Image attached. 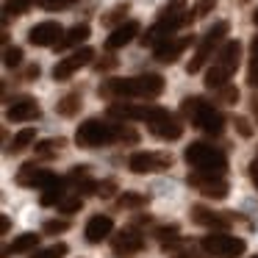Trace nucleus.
I'll use <instances>...</instances> for the list:
<instances>
[{
  "mask_svg": "<svg viewBox=\"0 0 258 258\" xmlns=\"http://www.w3.org/2000/svg\"><path fill=\"white\" fill-rule=\"evenodd\" d=\"M111 142L136 145L139 134L128 125H114V122H106V119H86L75 131V145L78 147H89L92 150V147H103V145H111Z\"/></svg>",
  "mask_w": 258,
  "mask_h": 258,
  "instance_id": "1",
  "label": "nucleus"
},
{
  "mask_svg": "<svg viewBox=\"0 0 258 258\" xmlns=\"http://www.w3.org/2000/svg\"><path fill=\"white\" fill-rule=\"evenodd\" d=\"M195 12H189L186 9L183 0H172V3H167V6L158 12V20L153 28H147V34L142 36V45L145 47H156L161 45V42L172 39V34L178 28H183V25H191L195 23Z\"/></svg>",
  "mask_w": 258,
  "mask_h": 258,
  "instance_id": "2",
  "label": "nucleus"
},
{
  "mask_svg": "<svg viewBox=\"0 0 258 258\" xmlns=\"http://www.w3.org/2000/svg\"><path fill=\"white\" fill-rule=\"evenodd\" d=\"M164 92V78L156 73L136 75V78H111L100 86V97H139V100H153Z\"/></svg>",
  "mask_w": 258,
  "mask_h": 258,
  "instance_id": "3",
  "label": "nucleus"
},
{
  "mask_svg": "<svg viewBox=\"0 0 258 258\" xmlns=\"http://www.w3.org/2000/svg\"><path fill=\"white\" fill-rule=\"evenodd\" d=\"M180 111H183V117L189 119L195 128H200L203 134H208V136H219L225 131L222 111H219L214 103L203 100V97H186V100L180 103Z\"/></svg>",
  "mask_w": 258,
  "mask_h": 258,
  "instance_id": "4",
  "label": "nucleus"
},
{
  "mask_svg": "<svg viewBox=\"0 0 258 258\" xmlns=\"http://www.w3.org/2000/svg\"><path fill=\"white\" fill-rule=\"evenodd\" d=\"M183 158L195 172H203V175H225L228 172V156L219 147L206 145V142H191L183 150Z\"/></svg>",
  "mask_w": 258,
  "mask_h": 258,
  "instance_id": "5",
  "label": "nucleus"
},
{
  "mask_svg": "<svg viewBox=\"0 0 258 258\" xmlns=\"http://www.w3.org/2000/svg\"><path fill=\"white\" fill-rule=\"evenodd\" d=\"M239 58H241V45L236 39L225 42L222 47L217 50V56H214V64L208 67L206 73V86L208 89H219V86H225L230 78H233L236 67H239Z\"/></svg>",
  "mask_w": 258,
  "mask_h": 258,
  "instance_id": "6",
  "label": "nucleus"
},
{
  "mask_svg": "<svg viewBox=\"0 0 258 258\" xmlns=\"http://www.w3.org/2000/svg\"><path fill=\"white\" fill-rule=\"evenodd\" d=\"M200 247L214 258H239L241 252L247 250V241L241 236H230L225 230H217V233H208L203 236Z\"/></svg>",
  "mask_w": 258,
  "mask_h": 258,
  "instance_id": "7",
  "label": "nucleus"
},
{
  "mask_svg": "<svg viewBox=\"0 0 258 258\" xmlns=\"http://www.w3.org/2000/svg\"><path fill=\"white\" fill-rule=\"evenodd\" d=\"M228 31H230V25L225 23V20H219L217 25H214L211 31H208L206 36L200 39V45H197V50H195V56H191V61H189V75H195V73H200L203 67H206V61L214 56V50H217L219 45H222V39L228 36Z\"/></svg>",
  "mask_w": 258,
  "mask_h": 258,
  "instance_id": "8",
  "label": "nucleus"
},
{
  "mask_svg": "<svg viewBox=\"0 0 258 258\" xmlns=\"http://www.w3.org/2000/svg\"><path fill=\"white\" fill-rule=\"evenodd\" d=\"M164 114H169L167 108L161 106H134V103H111L108 106V117H117V119H139V122H156L161 119Z\"/></svg>",
  "mask_w": 258,
  "mask_h": 258,
  "instance_id": "9",
  "label": "nucleus"
},
{
  "mask_svg": "<svg viewBox=\"0 0 258 258\" xmlns=\"http://www.w3.org/2000/svg\"><path fill=\"white\" fill-rule=\"evenodd\" d=\"M186 183L191 189H197L203 197H211V200H222L228 197V180L222 175H203V172H195L186 178Z\"/></svg>",
  "mask_w": 258,
  "mask_h": 258,
  "instance_id": "10",
  "label": "nucleus"
},
{
  "mask_svg": "<svg viewBox=\"0 0 258 258\" xmlns=\"http://www.w3.org/2000/svg\"><path fill=\"white\" fill-rule=\"evenodd\" d=\"M172 164L169 153H134L128 158V169L136 175H150V172H161Z\"/></svg>",
  "mask_w": 258,
  "mask_h": 258,
  "instance_id": "11",
  "label": "nucleus"
},
{
  "mask_svg": "<svg viewBox=\"0 0 258 258\" xmlns=\"http://www.w3.org/2000/svg\"><path fill=\"white\" fill-rule=\"evenodd\" d=\"M189 214H191V222L211 228V230H225L233 225V214L230 211H214V208H206V206H191Z\"/></svg>",
  "mask_w": 258,
  "mask_h": 258,
  "instance_id": "12",
  "label": "nucleus"
},
{
  "mask_svg": "<svg viewBox=\"0 0 258 258\" xmlns=\"http://www.w3.org/2000/svg\"><path fill=\"white\" fill-rule=\"evenodd\" d=\"M95 58V50L92 47H81V50H75L73 56H67V58H61V61L53 67V78L56 81H67V78H73L75 73H78L81 67H86V64Z\"/></svg>",
  "mask_w": 258,
  "mask_h": 258,
  "instance_id": "13",
  "label": "nucleus"
},
{
  "mask_svg": "<svg viewBox=\"0 0 258 258\" xmlns=\"http://www.w3.org/2000/svg\"><path fill=\"white\" fill-rule=\"evenodd\" d=\"M56 178L58 175H53L50 169L36 167V161H28V164H23V167L17 169V183L20 186H31V189H45V186H50Z\"/></svg>",
  "mask_w": 258,
  "mask_h": 258,
  "instance_id": "14",
  "label": "nucleus"
},
{
  "mask_svg": "<svg viewBox=\"0 0 258 258\" xmlns=\"http://www.w3.org/2000/svg\"><path fill=\"white\" fill-rule=\"evenodd\" d=\"M145 247V236L139 230L128 228V230H119L117 236L111 239V250L117 252L119 258H128V255H136V252Z\"/></svg>",
  "mask_w": 258,
  "mask_h": 258,
  "instance_id": "15",
  "label": "nucleus"
},
{
  "mask_svg": "<svg viewBox=\"0 0 258 258\" xmlns=\"http://www.w3.org/2000/svg\"><path fill=\"white\" fill-rule=\"evenodd\" d=\"M61 36H64V28L58 23H39L28 31V42L36 47H53L61 42Z\"/></svg>",
  "mask_w": 258,
  "mask_h": 258,
  "instance_id": "16",
  "label": "nucleus"
},
{
  "mask_svg": "<svg viewBox=\"0 0 258 258\" xmlns=\"http://www.w3.org/2000/svg\"><path fill=\"white\" fill-rule=\"evenodd\" d=\"M186 47H191V36H180V39H175V36H172V39L156 45L153 56H156V61H161V64H175L180 56H183Z\"/></svg>",
  "mask_w": 258,
  "mask_h": 258,
  "instance_id": "17",
  "label": "nucleus"
},
{
  "mask_svg": "<svg viewBox=\"0 0 258 258\" xmlns=\"http://www.w3.org/2000/svg\"><path fill=\"white\" fill-rule=\"evenodd\" d=\"M6 117L12 122H31V119H39L42 117V108L34 97H17V100L9 106Z\"/></svg>",
  "mask_w": 258,
  "mask_h": 258,
  "instance_id": "18",
  "label": "nucleus"
},
{
  "mask_svg": "<svg viewBox=\"0 0 258 258\" xmlns=\"http://www.w3.org/2000/svg\"><path fill=\"white\" fill-rule=\"evenodd\" d=\"M147 128H150L153 136H158V139H164V142H175V139L183 136V125H180V119L172 117V114H164L161 119L150 122Z\"/></svg>",
  "mask_w": 258,
  "mask_h": 258,
  "instance_id": "19",
  "label": "nucleus"
},
{
  "mask_svg": "<svg viewBox=\"0 0 258 258\" xmlns=\"http://www.w3.org/2000/svg\"><path fill=\"white\" fill-rule=\"evenodd\" d=\"M111 230H114V219L111 217H106V214H95V217L86 222V241L89 244H100L106 236H111Z\"/></svg>",
  "mask_w": 258,
  "mask_h": 258,
  "instance_id": "20",
  "label": "nucleus"
},
{
  "mask_svg": "<svg viewBox=\"0 0 258 258\" xmlns=\"http://www.w3.org/2000/svg\"><path fill=\"white\" fill-rule=\"evenodd\" d=\"M136 36H139V23H136V20H128V23L117 25V28L111 31V36L106 39V47L108 50H117V47H125L128 42H134Z\"/></svg>",
  "mask_w": 258,
  "mask_h": 258,
  "instance_id": "21",
  "label": "nucleus"
},
{
  "mask_svg": "<svg viewBox=\"0 0 258 258\" xmlns=\"http://www.w3.org/2000/svg\"><path fill=\"white\" fill-rule=\"evenodd\" d=\"M67 186H70L67 178H56L50 186H45V189H42L39 203H42V206H58V203L67 197Z\"/></svg>",
  "mask_w": 258,
  "mask_h": 258,
  "instance_id": "22",
  "label": "nucleus"
},
{
  "mask_svg": "<svg viewBox=\"0 0 258 258\" xmlns=\"http://www.w3.org/2000/svg\"><path fill=\"white\" fill-rule=\"evenodd\" d=\"M89 34H92L89 25L81 23V25H75V28H70L67 34L61 36V42H58L56 47H58V50H67V47H78V45H84V42L89 39Z\"/></svg>",
  "mask_w": 258,
  "mask_h": 258,
  "instance_id": "23",
  "label": "nucleus"
},
{
  "mask_svg": "<svg viewBox=\"0 0 258 258\" xmlns=\"http://www.w3.org/2000/svg\"><path fill=\"white\" fill-rule=\"evenodd\" d=\"M81 106H84L81 92H70V95H64L61 100L56 103V111L61 114V117H75V114L81 111Z\"/></svg>",
  "mask_w": 258,
  "mask_h": 258,
  "instance_id": "24",
  "label": "nucleus"
},
{
  "mask_svg": "<svg viewBox=\"0 0 258 258\" xmlns=\"http://www.w3.org/2000/svg\"><path fill=\"white\" fill-rule=\"evenodd\" d=\"M36 244H39V236L36 233H23V236H17L6 250H3V258L14 255V252H28V250H34Z\"/></svg>",
  "mask_w": 258,
  "mask_h": 258,
  "instance_id": "25",
  "label": "nucleus"
},
{
  "mask_svg": "<svg viewBox=\"0 0 258 258\" xmlns=\"http://www.w3.org/2000/svg\"><path fill=\"white\" fill-rule=\"evenodd\" d=\"M64 147H67V139H61V136H58V139H45V142L36 145V156L39 158H53V156H58Z\"/></svg>",
  "mask_w": 258,
  "mask_h": 258,
  "instance_id": "26",
  "label": "nucleus"
},
{
  "mask_svg": "<svg viewBox=\"0 0 258 258\" xmlns=\"http://www.w3.org/2000/svg\"><path fill=\"white\" fill-rule=\"evenodd\" d=\"M131 3L125 0V3H117V6L111 9L108 14H103V25H122L125 23V14H128Z\"/></svg>",
  "mask_w": 258,
  "mask_h": 258,
  "instance_id": "27",
  "label": "nucleus"
},
{
  "mask_svg": "<svg viewBox=\"0 0 258 258\" xmlns=\"http://www.w3.org/2000/svg\"><path fill=\"white\" fill-rule=\"evenodd\" d=\"M178 233H180L178 225H161V228H156V233H153V236H156V239L161 241L164 247H169V244H175V241L180 239Z\"/></svg>",
  "mask_w": 258,
  "mask_h": 258,
  "instance_id": "28",
  "label": "nucleus"
},
{
  "mask_svg": "<svg viewBox=\"0 0 258 258\" xmlns=\"http://www.w3.org/2000/svg\"><path fill=\"white\" fill-rule=\"evenodd\" d=\"M117 206L119 208H142V206H147V197L139 195V191H125V195L117 197Z\"/></svg>",
  "mask_w": 258,
  "mask_h": 258,
  "instance_id": "29",
  "label": "nucleus"
},
{
  "mask_svg": "<svg viewBox=\"0 0 258 258\" xmlns=\"http://www.w3.org/2000/svg\"><path fill=\"white\" fill-rule=\"evenodd\" d=\"M70 247L64 244V241H58V244H50V247H42V250H34L31 252V258H64L67 255Z\"/></svg>",
  "mask_w": 258,
  "mask_h": 258,
  "instance_id": "30",
  "label": "nucleus"
},
{
  "mask_svg": "<svg viewBox=\"0 0 258 258\" xmlns=\"http://www.w3.org/2000/svg\"><path fill=\"white\" fill-rule=\"evenodd\" d=\"M247 84L258 86V36L250 45V70H247Z\"/></svg>",
  "mask_w": 258,
  "mask_h": 258,
  "instance_id": "31",
  "label": "nucleus"
},
{
  "mask_svg": "<svg viewBox=\"0 0 258 258\" xmlns=\"http://www.w3.org/2000/svg\"><path fill=\"white\" fill-rule=\"evenodd\" d=\"M34 139H36V131H34V128H23L17 136H14V142H12V147H9V150H12V153H20V150H25V147H28Z\"/></svg>",
  "mask_w": 258,
  "mask_h": 258,
  "instance_id": "32",
  "label": "nucleus"
},
{
  "mask_svg": "<svg viewBox=\"0 0 258 258\" xmlns=\"http://www.w3.org/2000/svg\"><path fill=\"white\" fill-rule=\"evenodd\" d=\"M34 3H36V0H6L3 14H6V17H20V14H25Z\"/></svg>",
  "mask_w": 258,
  "mask_h": 258,
  "instance_id": "33",
  "label": "nucleus"
},
{
  "mask_svg": "<svg viewBox=\"0 0 258 258\" xmlns=\"http://www.w3.org/2000/svg\"><path fill=\"white\" fill-rule=\"evenodd\" d=\"M81 206H84V197H81V195L64 197V200L58 203V211H61V214H75V211H81Z\"/></svg>",
  "mask_w": 258,
  "mask_h": 258,
  "instance_id": "34",
  "label": "nucleus"
},
{
  "mask_svg": "<svg viewBox=\"0 0 258 258\" xmlns=\"http://www.w3.org/2000/svg\"><path fill=\"white\" fill-rule=\"evenodd\" d=\"M42 230H45V233H50V236H56V233H67V230H70V219H47Z\"/></svg>",
  "mask_w": 258,
  "mask_h": 258,
  "instance_id": "35",
  "label": "nucleus"
},
{
  "mask_svg": "<svg viewBox=\"0 0 258 258\" xmlns=\"http://www.w3.org/2000/svg\"><path fill=\"white\" fill-rule=\"evenodd\" d=\"M39 3V9H45V12H61V9H70L75 3V0H36Z\"/></svg>",
  "mask_w": 258,
  "mask_h": 258,
  "instance_id": "36",
  "label": "nucleus"
},
{
  "mask_svg": "<svg viewBox=\"0 0 258 258\" xmlns=\"http://www.w3.org/2000/svg\"><path fill=\"white\" fill-rule=\"evenodd\" d=\"M3 61H6V67H20L23 64V50L20 47H6V53H3Z\"/></svg>",
  "mask_w": 258,
  "mask_h": 258,
  "instance_id": "37",
  "label": "nucleus"
},
{
  "mask_svg": "<svg viewBox=\"0 0 258 258\" xmlns=\"http://www.w3.org/2000/svg\"><path fill=\"white\" fill-rule=\"evenodd\" d=\"M219 103H236V100H239V89H236V86H228V84H225V86H219Z\"/></svg>",
  "mask_w": 258,
  "mask_h": 258,
  "instance_id": "38",
  "label": "nucleus"
},
{
  "mask_svg": "<svg viewBox=\"0 0 258 258\" xmlns=\"http://www.w3.org/2000/svg\"><path fill=\"white\" fill-rule=\"evenodd\" d=\"M214 9H217V0H197V6L191 9V12H195V17H206Z\"/></svg>",
  "mask_w": 258,
  "mask_h": 258,
  "instance_id": "39",
  "label": "nucleus"
},
{
  "mask_svg": "<svg viewBox=\"0 0 258 258\" xmlns=\"http://www.w3.org/2000/svg\"><path fill=\"white\" fill-rule=\"evenodd\" d=\"M114 189H117V180L108 178V180H103V183L97 186V195H100V197H111V195H114Z\"/></svg>",
  "mask_w": 258,
  "mask_h": 258,
  "instance_id": "40",
  "label": "nucleus"
},
{
  "mask_svg": "<svg viewBox=\"0 0 258 258\" xmlns=\"http://www.w3.org/2000/svg\"><path fill=\"white\" fill-rule=\"evenodd\" d=\"M236 128H239V134L244 136V139H247V136H252V128H250V122H247L244 117H236Z\"/></svg>",
  "mask_w": 258,
  "mask_h": 258,
  "instance_id": "41",
  "label": "nucleus"
},
{
  "mask_svg": "<svg viewBox=\"0 0 258 258\" xmlns=\"http://www.w3.org/2000/svg\"><path fill=\"white\" fill-rule=\"evenodd\" d=\"M34 78H39V64H31V67L25 70V81H34Z\"/></svg>",
  "mask_w": 258,
  "mask_h": 258,
  "instance_id": "42",
  "label": "nucleus"
},
{
  "mask_svg": "<svg viewBox=\"0 0 258 258\" xmlns=\"http://www.w3.org/2000/svg\"><path fill=\"white\" fill-rule=\"evenodd\" d=\"M250 178H252V183L258 186V158H255V161H250Z\"/></svg>",
  "mask_w": 258,
  "mask_h": 258,
  "instance_id": "43",
  "label": "nucleus"
},
{
  "mask_svg": "<svg viewBox=\"0 0 258 258\" xmlns=\"http://www.w3.org/2000/svg\"><path fill=\"white\" fill-rule=\"evenodd\" d=\"M172 258H200V255H197L195 250H183V252H175Z\"/></svg>",
  "mask_w": 258,
  "mask_h": 258,
  "instance_id": "44",
  "label": "nucleus"
},
{
  "mask_svg": "<svg viewBox=\"0 0 258 258\" xmlns=\"http://www.w3.org/2000/svg\"><path fill=\"white\" fill-rule=\"evenodd\" d=\"M114 64H117V61H114V58H108V61H100V64H97V70L103 73V70H111Z\"/></svg>",
  "mask_w": 258,
  "mask_h": 258,
  "instance_id": "45",
  "label": "nucleus"
},
{
  "mask_svg": "<svg viewBox=\"0 0 258 258\" xmlns=\"http://www.w3.org/2000/svg\"><path fill=\"white\" fill-rule=\"evenodd\" d=\"M0 233H9V217H0Z\"/></svg>",
  "mask_w": 258,
  "mask_h": 258,
  "instance_id": "46",
  "label": "nucleus"
},
{
  "mask_svg": "<svg viewBox=\"0 0 258 258\" xmlns=\"http://www.w3.org/2000/svg\"><path fill=\"white\" fill-rule=\"evenodd\" d=\"M250 106H252V114H255V119H258V97H252Z\"/></svg>",
  "mask_w": 258,
  "mask_h": 258,
  "instance_id": "47",
  "label": "nucleus"
},
{
  "mask_svg": "<svg viewBox=\"0 0 258 258\" xmlns=\"http://www.w3.org/2000/svg\"><path fill=\"white\" fill-rule=\"evenodd\" d=\"M252 23H255V25H258V9H255V14H252Z\"/></svg>",
  "mask_w": 258,
  "mask_h": 258,
  "instance_id": "48",
  "label": "nucleus"
},
{
  "mask_svg": "<svg viewBox=\"0 0 258 258\" xmlns=\"http://www.w3.org/2000/svg\"><path fill=\"white\" fill-rule=\"evenodd\" d=\"M255 258H258V255H255Z\"/></svg>",
  "mask_w": 258,
  "mask_h": 258,
  "instance_id": "49",
  "label": "nucleus"
}]
</instances>
